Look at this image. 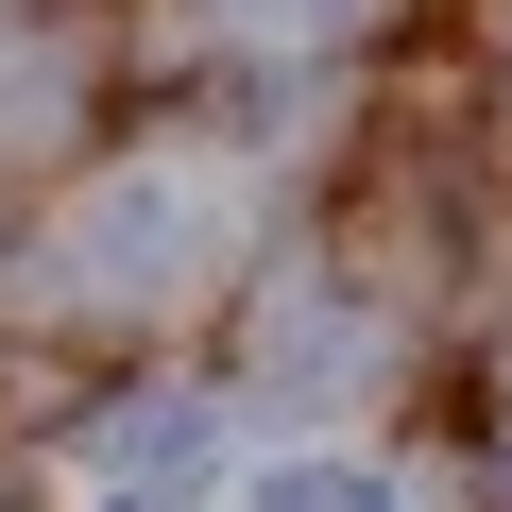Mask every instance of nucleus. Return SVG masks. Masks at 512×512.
Returning a JSON list of instances; mask_svg holds the SVG:
<instances>
[{
  "mask_svg": "<svg viewBox=\"0 0 512 512\" xmlns=\"http://www.w3.org/2000/svg\"><path fill=\"white\" fill-rule=\"evenodd\" d=\"M188 478H222V410H205V393H137V410H120V495L154 512V495H188Z\"/></svg>",
  "mask_w": 512,
  "mask_h": 512,
  "instance_id": "f03ea898",
  "label": "nucleus"
},
{
  "mask_svg": "<svg viewBox=\"0 0 512 512\" xmlns=\"http://www.w3.org/2000/svg\"><path fill=\"white\" fill-rule=\"evenodd\" d=\"M103 512H137V495H103Z\"/></svg>",
  "mask_w": 512,
  "mask_h": 512,
  "instance_id": "39448f33",
  "label": "nucleus"
},
{
  "mask_svg": "<svg viewBox=\"0 0 512 512\" xmlns=\"http://www.w3.org/2000/svg\"><path fill=\"white\" fill-rule=\"evenodd\" d=\"M222 239H239V188L205 154H137V171H103L52 222V291L69 308H171V291L222 274Z\"/></svg>",
  "mask_w": 512,
  "mask_h": 512,
  "instance_id": "f257e3e1",
  "label": "nucleus"
},
{
  "mask_svg": "<svg viewBox=\"0 0 512 512\" xmlns=\"http://www.w3.org/2000/svg\"><path fill=\"white\" fill-rule=\"evenodd\" d=\"M342 359H376V325H342V308H274V342H256L274 393H308V376H342Z\"/></svg>",
  "mask_w": 512,
  "mask_h": 512,
  "instance_id": "20e7f679",
  "label": "nucleus"
},
{
  "mask_svg": "<svg viewBox=\"0 0 512 512\" xmlns=\"http://www.w3.org/2000/svg\"><path fill=\"white\" fill-rule=\"evenodd\" d=\"M239 512H393V478H376V461H256Z\"/></svg>",
  "mask_w": 512,
  "mask_h": 512,
  "instance_id": "7ed1b4c3",
  "label": "nucleus"
}]
</instances>
